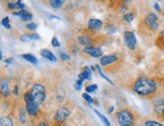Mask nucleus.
<instances>
[{
    "label": "nucleus",
    "instance_id": "1",
    "mask_svg": "<svg viewBox=\"0 0 164 126\" xmlns=\"http://www.w3.org/2000/svg\"><path fill=\"white\" fill-rule=\"evenodd\" d=\"M156 89L157 86L155 81L145 78V77L139 78L135 82L133 86L134 91L141 96H149L151 94H153L156 91Z\"/></svg>",
    "mask_w": 164,
    "mask_h": 126
},
{
    "label": "nucleus",
    "instance_id": "2",
    "mask_svg": "<svg viewBox=\"0 0 164 126\" xmlns=\"http://www.w3.org/2000/svg\"><path fill=\"white\" fill-rule=\"evenodd\" d=\"M31 94L33 97V100L38 105L42 104L46 101V88L41 85V84H35L31 89Z\"/></svg>",
    "mask_w": 164,
    "mask_h": 126
},
{
    "label": "nucleus",
    "instance_id": "3",
    "mask_svg": "<svg viewBox=\"0 0 164 126\" xmlns=\"http://www.w3.org/2000/svg\"><path fill=\"white\" fill-rule=\"evenodd\" d=\"M117 119L121 126H132L134 123V116L129 110H121L117 113Z\"/></svg>",
    "mask_w": 164,
    "mask_h": 126
},
{
    "label": "nucleus",
    "instance_id": "4",
    "mask_svg": "<svg viewBox=\"0 0 164 126\" xmlns=\"http://www.w3.org/2000/svg\"><path fill=\"white\" fill-rule=\"evenodd\" d=\"M124 38H125V43H126L127 47L131 50H135L137 46V40L136 37H135V33L132 31H126L124 33Z\"/></svg>",
    "mask_w": 164,
    "mask_h": 126
},
{
    "label": "nucleus",
    "instance_id": "5",
    "mask_svg": "<svg viewBox=\"0 0 164 126\" xmlns=\"http://www.w3.org/2000/svg\"><path fill=\"white\" fill-rule=\"evenodd\" d=\"M70 111L65 107H62L60 109H58L56 114H55V120L58 122H64L66 119H68V117L70 116Z\"/></svg>",
    "mask_w": 164,
    "mask_h": 126
},
{
    "label": "nucleus",
    "instance_id": "6",
    "mask_svg": "<svg viewBox=\"0 0 164 126\" xmlns=\"http://www.w3.org/2000/svg\"><path fill=\"white\" fill-rule=\"evenodd\" d=\"M145 24L151 30H157L159 26L158 21H157V16L154 13L148 14L145 17Z\"/></svg>",
    "mask_w": 164,
    "mask_h": 126
},
{
    "label": "nucleus",
    "instance_id": "7",
    "mask_svg": "<svg viewBox=\"0 0 164 126\" xmlns=\"http://www.w3.org/2000/svg\"><path fill=\"white\" fill-rule=\"evenodd\" d=\"M84 51L86 54H88L89 56H91L93 58H102V51L100 47H85Z\"/></svg>",
    "mask_w": 164,
    "mask_h": 126
},
{
    "label": "nucleus",
    "instance_id": "8",
    "mask_svg": "<svg viewBox=\"0 0 164 126\" xmlns=\"http://www.w3.org/2000/svg\"><path fill=\"white\" fill-rule=\"evenodd\" d=\"M102 26V21L99 20V19H96V18H91L89 19L88 21V28L91 30L93 31H96V30H99Z\"/></svg>",
    "mask_w": 164,
    "mask_h": 126
},
{
    "label": "nucleus",
    "instance_id": "9",
    "mask_svg": "<svg viewBox=\"0 0 164 126\" xmlns=\"http://www.w3.org/2000/svg\"><path fill=\"white\" fill-rule=\"evenodd\" d=\"M25 109H27V113L31 116H36L38 112V105L35 102L27 103V106H25Z\"/></svg>",
    "mask_w": 164,
    "mask_h": 126
},
{
    "label": "nucleus",
    "instance_id": "10",
    "mask_svg": "<svg viewBox=\"0 0 164 126\" xmlns=\"http://www.w3.org/2000/svg\"><path fill=\"white\" fill-rule=\"evenodd\" d=\"M118 60L117 56H114V54H108V56H104L100 59V64L102 66H108V65H111L112 63H115V61Z\"/></svg>",
    "mask_w": 164,
    "mask_h": 126
},
{
    "label": "nucleus",
    "instance_id": "11",
    "mask_svg": "<svg viewBox=\"0 0 164 126\" xmlns=\"http://www.w3.org/2000/svg\"><path fill=\"white\" fill-rule=\"evenodd\" d=\"M13 15L18 16V17L24 21L31 20V19L33 18V14L28 13V12L25 10H19L18 12H13Z\"/></svg>",
    "mask_w": 164,
    "mask_h": 126
},
{
    "label": "nucleus",
    "instance_id": "12",
    "mask_svg": "<svg viewBox=\"0 0 164 126\" xmlns=\"http://www.w3.org/2000/svg\"><path fill=\"white\" fill-rule=\"evenodd\" d=\"M20 40L22 41H24V43L30 40H40V35L37 33H24L20 37Z\"/></svg>",
    "mask_w": 164,
    "mask_h": 126
},
{
    "label": "nucleus",
    "instance_id": "13",
    "mask_svg": "<svg viewBox=\"0 0 164 126\" xmlns=\"http://www.w3.org/2000/svg\"><path fill=\"white\" fill-rule=\"evenodd\" d=\"M41 56L43 58H45V59L51 61V62H56V61H57L55 54L49 50H42L41 51Z\"/></svg>",
    "mask_w": 164,
    "mask_h": 126
},
{
    "label": "nucleus",
    "instance_id": "14",
    "mask_svg": "<svg viewBox=\"0 0 164 126\" xmlns=\"http://www.w3.org/2000/svg\"><path fill=\"white\" fill-rule=\"evenodd\" d=\"M1 93L3 97H7L9 94H10V89H9V85L7 80L2 79L1 81Z\"/></svg>",
    "mask_w": 164,
    "mask_h": 126
},
{
    "label": "nucleus",
    "instance_id": "15",
    "mask_svg": "<svg viewBox=\"0 0 164 126\" xmlns=\"http://www.w3.org/2000/svg\"><path fill=\"white\" fill-rule=\"evenodd\" d=\"M78 43L80 44H82V46H87L89 47L90 44H93V40L90 37H88V35H83V37H78Z\"/></svg>",
    "mask_w": 164,
    "mask_h": 126
},
{
    "label": "nucleus",
    "instance_id": "16",
    "mask_svg": "<svg viewBox=\"0 0 164 126\" xmlns=\"http://www.w3.org/2000/svg\"><path fill=\"white\" fill-rule=\"evenodd\" d=\"M22 58H24L25 61H27V62H30V63L34 64V65H37L38 64V59L35 56H33V54H22Z\"/></svg>",
    "mask_w": 164,
    "mask_h": 126
},
{
    "label": "nucleus",
    "instance_id": "17",
    "mask_svg": "<svg viewBox=\"0 0 164 126\" xmlns=\"http://www.w3.org/2000/svg\"><path fill=\"white\" fill-rule=\"evenodd\" d=\"M94 113H95V114L96 115H97L98 116V118L99 119H100V120L102 121V123H104L105 126H111V124H109V121L108 120V119L107 118H105L104 117V115H102L101 114V113L100 112H99V111H97V110H96V109H94Z\"/></svg>",
    "mask_w": 164,
    "mask_h": 126
},
{
    "label": "nucleus",
    "instance_id": "18",
    "mask_svg": "<svg viewBox=\"0 0 164 126\" xmlns=\"http://www.w3.org/2000/svg\"><path fill=\"white\" fill-rule=\"evenodd\" d=\"M1 126H14L11 119L7 117H1Z\"/></svg>",
    "mask_w": 164,
    "mask_h": 126
},
{
    "label": "nucleus",
    "instance_id": "19",
    "mask_svg": "<svg viewBox=\"0 0 164 126\" xmlns=\"http://www.w3.org/2000/svg\"><path fill=\"white\" fill-rule=\"evenodd\" d=\"M50 4L51 6H53L54 8H59L64 4V1H62V0H51Z\"/></svg>",
    "mask_w": 164,
    "mask_h": 126
},
{
    "label": "nucleus",
    "instance_id": "20",
    "mask_svg": "<svg viewBox=\"0 0 164 126\" xmlns=\"http://www.w3.org/2000/svg\"><path fill=\"white\" fill-rule=\"evenodd\" d=\"M97 85H95V84H92V85H89V86H87L85 88V91L87 92V93H92V92H94V91H96L97 90Z\"/></svg>",
    "mask_w": 164,
    "mask_h": 126
},
{
    "label": "nucleus",
    "instance_id": "21",
    "mask_svg": "<svg viewBox=\"0 0 164 126\" xmlns=\"http://www.w3.org/2000/svg\"><path fill=\"white\" fill-rule=\"evenodd\" d=\"M24 101L25 103H31V102H34V100H33V97H31V91H28L27 92L24 94Z\"/></svg>",
    "mask_w": 164,
    "mask_h": 126
},
{
    "label": "nucleus",
    "instance_id": "22",
    "mask_svg": "<svg viewBox=\"0 0 164 126\" xmlns=\"http://www.w3.org/2000/svg\"><path fill=\"white\" fill-rule=\"evenodd\" d=\"M145 126H164V125L156 121H146Z\"/></svg>",
    "mask_w": 164,
    "mask_h": 126
},
{
    "label": "nucleus",
    "instance_id": "23",
    "mask_svg": "<svg viewBox=\"0 0 164 126\" xmlns=\"http://www.w3.org/2000/svg\"><path fill=\"white\" fill-rule=\"evenodd\" d=\"M2 25L5 28H7V30L10 28V24H9V18L8 17H5V18L2 19Z\"/></svg>",
    "mask_w": 164,
    "mask_h": 126
},
{
    "label": "nucleus",
    "instance_id": "24",
    "mask_svg": "<svg viewBox=\"0 0 164 126\" xmlns=\"http://www.w3.org/2000/svg\"><path fill=\"white\" fill-rule=\"evenodd\" d=\"M133 18H134L133 13H127V14H125V16H124V19L126 21H128V22H131L132 20H133Z\"/></svg>",
    "mask_w": 164,
    "mask_h": 126
},
{
    "label": "nucleus",
    "instance_id": "25",
    "mask_svg": "<svg viewBox=\"0 0 164 126\" xmlns=\"http://www.w3.org/2000/svg\"><path fill=\"white\" fill-rule=\"evenodd\" d=\"M82 97H83V99H84L85 101H87L88 103H90V104H91V103L93 102L92 98H91V97L89 96L88 94H87V93H84V94H82Z\"/></svg>",
    "mask_w": 164,
    "mask_h": 126
},
{
    "label": "nucleus",
    "instance_id": "26",
    "mask_svg": "<svg viewBox=\"0 0 164 126\" xmlns=\"http://www.w3.org/2000/svg\"><path fill=\"white\" fill-rule=\"evenodd\" d=\"M95 67H96V68H97L98 72H99V74H100V76L102 77V78H104V79H105V80H107V81H108V82H109V83H111V84H114V83H112V82H111V80H109V79L108 78V77H107V76H105V75H104V74H102V72H101V70H100V67H99V66H98V65H96V66H95Z\"/></svg>",
    "mask_w": 164,
    "mask_h": 126
},
{
    "label": "nucleus",
    "instance_id": "27",
    "mask_svg": "<svg viewBox=\"0 0 164 126\" xmlns=\"http://www.w3.org/2000/svg\"><path fill=\"white\" fill-rule=\"evenodd\" d=\"M52 46L55 47H59L61 44L59 43V40H58V38L56 37H53V40H52Z\"/></svg>",
    "mask_w": 164,
    "mask_h": 126
},
{
    "label": "nucleus",
    "instance_id": "28",
    "mask_svg": "<svg viewBox=\"0 0 164 126\" xmlns=\"http://www.w3.org/2000/svg\"><path fill=\"white\" fill-rule=\"evenodd\" d=\"M37 27H38L37 23H34V22H31V23H28L27 25V30H35Z\"/></svg>",
    "mask_w": 164,
    "mask_h": 126
},
{
    "label": "nucleus",
    "instance_id": "29",
    "mask_svg": "<svg viewBox=\"0 0 164 126\" xmlns=\"http://www.w3.org/2000/svg\"><path fill=\"white\" fill-rule=\"evenodd\" d=\"M19 120H20L21 123H24L25 122V115L24 110H20V112H19Z\"/></svg>",
    "mask_w": 164,
    "mask_h": 126
},
{
    "label": "nucleus",
    "instance_id": "30",
    "mask_svg": "<svg viewBox=\"0 0 164 126\" xmlns=\"http://www.w3.org/2000/svg\"><path fill=\"white\" fill-rule=\"evenodd\" d=\"M7 5H8V7L10 8V9H19V7H18V4H17V2H15V3L9 2Z\"/></svg>",
    "mask_w": 164,
    "mask_h": 126
},
{
    "label": "nucleus",
    "instance_id": "31",
    "mask_svg": "<svg viewBox=\"0 0 164 126\" xmlns=\"http://www.w3.org/2000/svg\"><path fill=\"white\" fill-rule=\"evenodd\" d=\"M115 31H117V30H115V28L114 26H112V25H111H111H109V26L107 27V32H108V33L112 34V33H115Z\"/></svg>",
    "mask_w": 164,
    "mask_h": 126
},
{
    "label": "nucleus",
    "instance_id": "32",
    "mask_svg": "<svg viewBox=\"0 0 164 126\" xmlns=\"http://www.w3.org/2000/svg\"><path fill=\"white\" fill-rule=\"evenodd\" d=\"M81 87H82V81L78 80L76 82V84H75V89L76 90H80V89H81Z\"/></svg>",
    "mask_w": 164,
    "mask_h": 126
},
{
    "label": "nucleus",
    "instance_id": "33",
    "mask_svg": "<svg viewBox=\"0 0 164 126\" xmlns=\"http://www.w3.org/2000/svg\"><path fill=\"white\" fill-rule=\"evenodd\" d=\"M61 58H62L63 60H65V61H68V60H70V56L69 54H67L66 53H61Z\"/></svg>",
    "mask_w": 164,
    "mask_h": 126
},
{
    "label": "nucleus",
    "instance_id": "34",
    "mask_svg": "<svg viewBox=\"0 0 164 126\" xmlns=\"http://www.w3.org/2000/svg\"><path fill=\"white\" fill-rule=\"evenodd\" d=\"M78 79L80 81H83V80H87V77H86V75L84 74V72L81 73V74H79L78 75Z\"/></svg>",
    "mask_w": 164,
    "mask_h": 126
},
{
    "label": "nucleus",
    "instance_id": "35",
    "mask_svg": "<svg viewBox=\"0 0 164 126\" xmlns=\"http://www.w3.org/2000/svg\"><path fill=\"white\" fill-rule=\"evenodd\" d=\"M160 37H161V43H162V46L164 47V30H162L161 33H160Z\"/></svg>",
    "mask_w": 164,
    "mask_h": 126
},
{
    "label": "nucleus",
    "instance_id": "36",
    "mask_svg": "<svg viewBox=\"0 0 164 126\" xmlns=\"http://www.w3.org/2000/svg\"><path fill=\"white\" fill-rule=\"evenodd\" d=\"M38 126H50V125L48 124L47 122H40V124H38Z\"/></svg>",
    "mask_w": 164,
    "mask_h": 126
},
{
    "label": "nucleus",
    "instance_id": "37",
    "mask_svg": "<svg viewBox=\"0 0 164 126\" xmlns=\"http://www.w3.org/2000/svg\"><path fill=\"white\" fill-rule=\"evenodd\" d=\"M154 7H155V9H156L157 11H159V10H160V6H159L158 3H155V5H154Z\"/></svg>",
    "mask_w": 164,
    "mask_h": 126
},
{
    "label": "nucleus",
    "instance_id": "38",
    "mask_svg": "<svg viewBox=\"0 0 164 126\" xmlns=\"http://www.w3.org/2000/svg\"><path fill=\"white\" fill-rule=\"evenodd\" d=\"M17 90H18V87L15 86V89H14V94H15V95L17 94Z\"/></svg>",
    "mask_w": 164,
    "mask_h": 126
},
{
    "label": "nucleus",
    "instance_id": "39",
    "mask_svg": "<svg viewBox=\"0 0 164 126\" xmlns=\"http://www.w3.org/2000/svg\"><path fill=\"white\" fill-rule=\"evenodd\" d=\"M5 62L7 63V64H9V63H11V60L10 59H7V60H5Z\"/></svg>",
    "mask_w": 164,
    "mask_h": 126
},
{
    "label": "nucleus",
    "instance_id": "40",
    "mask_svg": "<svg viewBox=\"0 0 164 126\" xmlns=\"http://www.w3.org/2000/svg\"><path fill=\"white\" fill-rule=\"evenodd\" d=\"M90 70H91V71H95V67H94V66H91V67H90Z\"/></svg>",
    "mask_w": 164,
    "mask_h": 126
},
{
    "label": "nucleus",
    "instance_id": "41",
    "mask_svg": "<svg viewBox=\"0 0 164 126\" xmlns=\"http://www.w3.org/2000/svg\"><path fill=\"white\" fill-rule=\"evenodd\" d=\"M112 110H114V107L109 108V110H108V112H112Z\"/></svg>",
    "mask_w": 164,
    "mask_h": 126
},
{
    "label": "nucleus",
    "instance_id": "42",
    "mask_svg": "<svg viewBox=\"0 0 164 126\" xmlns=\"http://www.w3.org/2000/svg\"><path fill=\"white\" fill-rule=\"evenodd\" d=\"M162 114H163V115H164V107H163V108H162Z\"/></svg>",
    "mask_w": 164,
    "mask_h": 126
}]
</instances>
